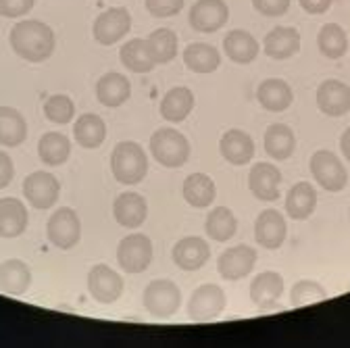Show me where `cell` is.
I'll return each mask as SVG.
<instances>
[{"mask_svg":"<svg viewBox=\"0 0 350 348\" xmlns=\"http://www.w3.org/2000/svg\"><path fill=\"white\" fill-rule=\"evenodd\" d=\"M340 148H342L344 159L350 161V127H346V132H344L342 138H340Z\"/></svg>","mask_w":350,"mask_h":348,"instance_id":"46","label":"cell"},{"mask_svg":"<svg viewBox=\"0 0 350 348\" xmlns=\"http://www.w3.org/2000/svg\"><path fill=\"white\" fill-rule=\"evenodd\" d=\"M296 148V138H294V132L284 125V123H273L267 127L265 132V150L271 159L275 161H286L292 157Z\"/></svg>","mask_w":350,"mask_h":348,"instance_id":"33","label":"cell"},{"mask_svg":"<svg viewBox=\"0 0 350 348\" xmlns=\"http://www.w3.org/2000/svg\"><path fill=\"white\" fill-rule=\"evenodd\" d=\"M146 46L157 65L169 63L175 59V55H178V36H175L173 29H167V27L154 29L146 38Z\"/></svg>","mask_w":350,"mask_h":348,"instance_id":"37","label":"cell"},{"mask_svg":"<svg viewBox=\"0 0 350 348\" xmlns=\"http://www.w3.org/2000/svg\"><path fill=\"white\" fill-rule=\"evenodd\" d=\"M221 157L232 165H246L254 157V142L242 129H228L219 142Z\"/></svg>","mask_w":350,"mask_h":348,"instance_id":"22","label":"cell"},{"mask_svg":"<svg viewBox=\"0 0 350 348\" xmlns=\"http://www.w3.org/2000/svg\"><path fill=\"white\" fill-rule=\"evenodd\" d=\"M204 230H206L211 240L228 242L230 238H234V234L238 230V219L228 206H217L208 213Z\"/></svg>","mask_w":350,"mask_h":348,"instance_id":"36","label":"cell"},{"mask_svg":"<svg viewBox=\"0 0 350 348\" xmlns=\"http://www.w3.org/2000/svg\"><path fill=\"white\" fill-rule=\"evenodd\" d=\"M113 215L119 226L123 228H140L148 217L146 198L138 192H125L119 194L113 202Z\"/></svg>","mask_w":350,"mask_h":348,"instance_id":"17","label":"cell"},{"mask_svg":"<svg viewBox=\"0 0 350 348\" xmlns=\"http://www.w3.org/2000/svg\"><path fill=\"white\" fill-rule=\"evenodd\" d=\"M119 59L123 63L125 69H129L131 73H148L157 67V63L152 61L148 46H146V40L134 38L125 42L119 51Z\"/></svg>","mask_w":350,"mask_h":348,"instance_id":"32","label":"cell"},{"mask_svg":"<svg viewBox=\"0 0 350 348\" xmlns=\"http://www.w3.org/2000/svg\"><path fill=\"white\" fill-rule=\"evenodd\" d=\"M317 192L309 182H298L290 188L286 196V213L294 222H304L315 213Z\"/></svg>","mask_w":350,"mask_h":348,"instance_id":"23","label":"cell"},{"mask_svg":"<svg viewBox=\"0 0 350 348\" xmlns=\"http://www.w3.org/2000/svg\"><path fill=\"white\" fill-rule=\"evenodd\" d=\"M254 263H256V250L252 246L240 244L221 252V256L217 260V269L224 280L236 282V280L250 276V271L254 269Z\"/></svg>","mask_w":350,"mask_h":348,"instance_id":"12","label":"cell"},{"mask_svg":"<svg viewBox=\"0 0 350 348\" xmlns=\"http://www.w3.org/2000/svg\"><path fill=\"white\" fill-rule=\"evenodd\" d=\"M184 9V0H146V11L152 17H173Z\"/></svg>","mask_w":350,"mask_h":348,"instance_id":"41","label":"cell"},{"mask_svg":"<svg viewBox=\"0 0 350 348\" xmlns=\"http://www.w3.org/2000/svg\"><path fill=\"white\" fill-rule=\"evenodd\" d=\"M298 3L309 15H321L332 7V0H298Z\"/></svg>","mask_w":350,"mask_h":348,"instance_id":"45","label":"cell"},{"mask_svg":"<svg viewBox=\"0 0 350 348\" xmlns=\"http://www.w3.org/2000/svg\"><path fill=\"white\" fill-rule=\"evenodd\" d=\"M252 7L265 17H282L290 9V0H252Z\"/></svg>","mask_w":350,"mask_h":348,"instance_id":"42","label":"cell"},{"mask_svg":"<svg viewBox=\"0 0 350 348\" xmlns=\"http://www.w3.org/2000/svg\"><path fill=\"white\" fill-rule=\"evenodd\" d=\"M111 171L119 184H140L148 173L146 152L136 142H119L111 155Z\"/></svg>","mask_w":350,"mask_h":348,"instance_id":"2","label":"cell"},{"mask_svg":"<svg viewBox=\"0 0 350 348\" xmlns=\"http://www.w3.org/2000/svg\"><path fill=\"white\" fill-rule=\"evenodd\" d=\"M144 309L157 319H169L182 304V292L171 280H154L146 286L144 296Z\"/></svg>","mask_w":350,"mask_h":348,"instance_id":"4","label":"cell"},{"mask_svg":"<svg viewBox=\"0 0 350 348\" xmlns=\"http://www.w3.org/2000/svg\"><path fill=\"white\" fill-rule=\"evenodd\" d=\"M265 55L275 61H286L300 51V34L294 27H275L262 40Z\"/></svg>","mask_w":350,"mask_h":348,"instance_id":"21","label":"cell"},{"mask_svg":"<svg viewBox=\"0 0 350 348\" xmlns=\"http://www.w3.org/2000/svg\"><path fill=\"white\" fill-rule=\"evenodd\" d=\"M131 29V15L127 9L123 7H115L109 11H103L92 27L94 40L103 46H113L121 38H125V34Z\"/></svg>","mask_w":350,"mask_h":348,"instance_id":"10","label":"cell"},{"mask_svg":"<svg viewBox=\"0 0 350 348\" xmlns=\"http://www.w3.org/2000/svg\"><path fill=\"white\" fill-rule=\"evenodd\" d=\"M194 109V94L186 85H178V88H171L163 101H161V115L167 121L180 123L184 121Z\"/></svg>","mask_w":350,"mask_h":348,"instance_id":"29","label":"cell"},{"mask_svg":"<svg viewBox=\"0 0 350 348\" xmlns=\"http://www.w3.org/2000/svg\"><path fill=\"white\" fill-rule=\"evenodd\" d=\"M27 138L25 117L13 107H0V144L3 146H19Z\"/></svg>","mask_w":350,"mask_h":348,"instance_id":"30","label":"cell"},{"mask_svg":"<svg viewBox=\"0 0 350 348\" xmlns=\"http://www.w3.org/2000/svg\"><path fill=\"white\" fill-rule=\"evenodd\" d=\"M152 260V242L144 234H129L117 246V263L125 273H142Z\"/></svg>","mask_w":350,"mask_h":348,"instance_id":"6","label":"cell"},{"mask_svg":"<svg viewBox=\"0 0 350 348\" xmlns=\"http://www.w3.org/2000/svg\"><path fill=\"white\" fill-rule=\"evenodd\" d=\"M46 234L51 244H55L61 250H69L77 246L81 238V222L77 213L69 206H61L59 211H55L49 219Z\"/></svg>","mask_w":350,"mask_h":348,"instance_id":"8","label":"cell"},{"mask_svg":"<svg viewBox=\"0 0 350 348\" xmlns=\"http://www.w3.org/2000/svg\"><path fill=\"white\" fill-rule=\"evenodd\" d=\"M325 298H327V290L313 280L296 282L292 286V292H290V304L296 309L306 307V304H313V302H319V300H325Z\"/></svg>","mask_w":350,"mask_h":348,"instance_id":"39","label":"cell"},{"mask_svg":"<svg viewBox=\"0 0 350 348\" xmlns=\"http://www.w3.org/2000/svg\"><path fill=\"white\" fill-rule=\"evenodd\" d=\"M184 63L194 73H213L219 65H221V55L211 44L204 42H196L184 51Z\"/></svg>","mask_w":350,"mask_h":348,"instance_id":"35","label":"cell"},{"mask_svg":"<svg viewBox=\"0 0 350 348\" xmlns=\"http://www.w3.org/2000/svg\"><path fill=\"white\" fill-rule=\"evenodd\" d=\"M73 138L81 148H98L107 138V123L94 113H83L75 119Z\"/></svg>","mask_w":350,"mask_h":348,"instance_id":"25","label":"cell"},{"mask_svg":"<svg viewBox=\"0 0 350 348\" xmlns=\"http://www.w3.org/2000/svg\"><path fill=\"white\" fill-rule=\"evenodd\" d=\"M280 184H282V173L271 163H256L250 169L248 176V188L250 192L265 202H273L280 198Z\"/></svg>","mask_w":350,"mask_h":348,"instance_id":"15","label":"cell"},{"mask_svg":"<svg viewBox=\"0 0 350 348\" xmlns=\"http://www.w3.org/2000/svg\"><path fill=\"white\" fill-rule=\"evenodd\" d=\"M36 0H0V15L15 19V17H23L33 9Z\"/></svg>","mask_w":350,"mask_h":348,"instance_id":"43","label":"cell"},{"mask_svg":"<svg viewBox=\"0 0 350 348\" xmlns=\"http://www.w3.org/2000/svg\"><path fill=\"white\" fill-rule=\"evenodd\" d=\"M348 288H350V286H348Z\"/></svg>","mask_w":350,"mask_h":348,"instance_id":"47","label":"cell"},{"mask_svg":"<svg viewBox=\"0 0 350 348\" xmlns=\"http://www.w3.org/2000/svg\"><path fill=\"white\" fill-rule=\"evenodd\" d=\"M11 49L29 63H42L55 53V31L42 21L27 19L17 23L9 36Z\"/></svg>","mask_w":350,"mask_h":348,"instance_id":"1","label":"cell"},{"mask_svg":"<svg viewBox=\"0 0 350 348\" xmlns=\"http://www.w3.org/2000/svg\"><path fill=\"white\" fill-rule=\"evenodd\" d=\"M286 234H288L286 219H284V215L280 211L267 209V211H262L256 217V222H254V240L262 248L278 250L284 244Z\"/></svg>","mask_w":350,"mask_h":348,"instance_id":"14","label":"cell"},{"mask_svg":"<svg viewBox=\"0 0 350 348\" xmlns=\"http://www.w3.org/2000/svg\"><path fill=\"white\" fill-rule=\"evenodd\" d=\"M190 25L196 31L213 34L221 29L230 19V9L226 0H196L190 9Z\"/></svg>","mask_w":350,"mask_h":348,"instance_id":"13","label":"cell"},{"mask_svg":"<svg viewBox=\"0 0 350 348\" xmlns=\"http://www.w3.org/2000/svg\"><path fill=\"white\" fill-rule=\"evenodd\" d=\"M224 51L226 57L234 63L248 65L258 57V42L246 29H232L224 40Z\"/></svg>","mask_w":350,"mask_h":348,"instance_id":"26","label":"cell"},{"mask_svg":"<svg viewBox=\"0 0 350 348\" xmlns=\"http://www.w3.org/2000/svg\"><path fill=\"white\" fill-rule=\"evenodd\" d=\"M311 173L315 182L327 192H342L346 188L348 173L332 150H317L311 157Z\"/></svg>","mask_w":350,"mask_h":348,"instance_id":"7","label":"cell"},{"mask_svg":"<svg viewBox=\"0 0 350 348\" xmlns=\"http://www.w3.org/2000/svg\"><path fill=\"white\" fill-rule=\"evenodd\" d=\"M256 98H258V105L265 111L282 113L292 105L294 94H292V88L288 81H284L280 77H269L265 81H260L258 90H256Z\"/></svg>","mask_w":350,"mask_h":348,"instance_id":"20","label":"cell"},{"mask_svg":"<svg viewBox=\"0 0 350 348\" xmlns=\"http://www.w3.org/2000/svg\"><path fill=\"white\" fill-rule=\"evenodd\" d=\"M317 44L323 57L342 59L344 53L348 51V38L338 23H325L317 34Z\"/></svg>","mask_w":350,"mask_h":348,"instance_id":"38","label":"cell"},{"mask_svg":"<svg viewBox=\"0 0 350 348\" xmlns=\"http://www.w3.org/2000/svg\"><path fill=\"white\" fill-rule=\"evenodd\" d=\"M31 284V271L19 258H9L0 265V290L11 296H21Z\"/></svg>","mask_w":350,"mask_h":348,"instance_id":"28","label":"cell"},{"mask_svg":"<svg viewBox=\"0 0 350 348\" xmlns=\"http://www.w3.org/2000/svg\"><path fill=\"white\" fill-rule=\"evenodd\" d=\"M123 278L109 265H94L88 273V292L100 304H111L123 294Z\"/></svg>","mask_w":350,"mask_h":348,"instance_id":"11","label":"cell"},{"mask_svg":"<svg viewBox=\"0 0 350 348\" xmlns=\"http://www.w3.org/2000/svg\"><path fill=\"white\" fill-rule=\"evenodd\" d=\"M44 115L49 121L65 125L75 115V105L67 94H53L46 103H44Z\"/></svg>","mask_w":350,"mask_h":348,"instance_id":"40","label":"cell"},{"mask_svg":"<svg viewBox=\"0 0 350 348\" xmlns=\"http://www.w3.org/2000/svg\"><path fill=\"white\" fill-rule=\"evenodd\" d=\"M38 155H40V161H44L46 165L59 167L69 159L71 142L61 132H46L38 142Z\"/></svg>","mask_w":350,"mask_h":348,"instance_id":"34","label":"cell"},{"mask_svg":"<svg viewBox=\"0 0 350 348\" xmlns=\"http://www.w3.org/2000/svg\"><path fill=\"white\" fill-rule=\"evenodd\" d=\"M171 256H173V263L180 269L196 271L208 260L211 248H208L206 240H202L198 236H190V238H184L173 246Z\"/></svg>","mask_w":350,"mask_h":348,"instance_id":"19","label":"cell"},{"mask_svg":"<svg viewBox=\"0 0 350 348\" xmlns=\"http://www.w3.org/2000/svg\"><path fill=\"white\" fill-rule=\"evenodd\" d=\"M150 152L163 167L178 169L190 159V142L178 129L161 127L150 138Z\"/></svg>","mask_w":350,"mask_h":348,"instance_id":"3","label":"cell"},{"mask_svg":"<svg viewBox=\"0 0 350 348\" xmlns=\"http://www.w3.org/2000/svg\"><path fill=\"white\" fill-rule=\"evenodd\" d=\"M182 192H184L186 202L196 209H206L208 204H213L217 196L215 182L208 176H204V173H192V176H188L184 180Z\"/></svg>","mask_w":350,"mask_h":348,"instance_id":"31","label":"cell"},{"mask_svg":"<svg viewBox=\"0 0 350 348\" xmlns=\"http://www.w3.org/2000/svg\"><path fill=\"white\" fill-rule=\"evenodd\" d=\"M15 178V165H13V159L5 152L0 150V190L7 188Z\"/></svg>","mask_w":350,"mask_h":348,"instance_id":"44","label":"cell"},{"mask_svg":"<svg viewBox=\"0 0 350 348\" xmlns=\"http://www.w3.org/2000/svg\"><path fill=\"white\" fill-rule=\"evenodd\" d=\"M29 215L25 204L19 198H3L0 200V236L17 238L25 232Z\"/></svg>","mask_w":350,"mask_h":348,"instance_id":"24","label":"cell"},{"mask_svg":"<svg viewBox=\"0 0 350 348\" xmlns=\"http://www.w3.org/2000/svg\"><path fill=\"white\" fill-rule=\"evenodd\" d=\"M317 107L329 117H342L350 111V88L344 81L325 79L317 90Z\"/></svg>","mask_w":350,"mask_h":348,"instance_id":"18","label":"cell"},{"mask_svg":"<svg viewBox=\"0 0 350 348\" xmlns=\"http://www.w3.org/2000/svg\"><path fill=\"white\" fill-rule=\"evenodd\" d=\"M282 294H284V278L275 271H262L250 284V298L262 311L269 309L282 311V307L278 304Z\"/></svg>","mask_w":350,"mask_h":348,"instance_id":"16","label":"cell"},{"mask_svg":"<svg viewBox=\"0 0 350 348\" xmlns=\"http://www.w3.org/2000/svg\"><path fill=\"white\" fill-rule=\"evenodd\" d=\"M226 304H228L226 292L217 284L198 286L188 300V317L198 323L213 321L226 311Z\"/></svg>","mask_w":350,"mask_h":348,"instance_id":"5","label":"cell"},{"mask_svg":"<svg viewBox=\"0 0 350 348\" xmlns=\"http://www.w3.org/2000/svg\"><path fill=\"white\" fill-rule=\"evenodd\" d=\"M131 96V83L125 75L121 73H107L98 79L96 83V98L105 107H121L127 98Z\"/></svg>","mask_w":350,"mask_h":348,"instance_id":"27","label":"cell"},{"mask_svg":"<svg viewBox=\"0 0 350 348\" xmlns=\"http://www.w3.org/2000/svg\"><path fill=\"white\" fill-rule=\"evenodd\" d=\"M23 194H25L27 202L33 209L49 211V209H53L57 204V200L61 196V184H59V180L53 176V173L36 171V173H31V176L25 178Z\"/></svg>","mask_w":350,"mask_h":348,"instance_id":"9","label":"cell"}]
</instances>
